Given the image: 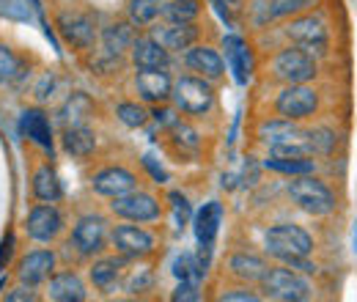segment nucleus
<instances>
[{
    "mask_svg": "<svg viewBox=\"0 0 357 302\" xmlns=\"http://www.w3.org/2000/svg\"><path fill=\"white\" fill-rule=\"evenodd\" d=\"M289 198L313 217H324L335 209V192L321 181L316 179L313 173L308 176H294V181L289 184Z\"/></svg>",
    "mask_w": 357,
    "mask_h": 302,
    "instance_id": "nucleus-1",
    "label": "nucleus"
},
{
    "mask_svg": "<svg viewBox=\"0 0 357 302\" xmlns=\"http://www.w3.org/2000/svg\"><path fill=\"white\" fill-rule=\"evenodd\" d=\"M264 248H267L269 256L280 261L300 259V256H311L313 236L300 225L280 222V225H272L264 234Z\"/></svg>",
    "mask_w": 357,
    "mask_h": 302,
    "instance_id": "nucleus-2",
    "label": "nucleus"
},
{
    "mask_svg": "<svg viewBox=\"0 0 357 302\" xmlns=\"http://www.w3.org/2000/svg\"><path fill=\"white\" fill-rule=\"evenodd\" d=\"M171 99H174L176 110H181V113L204 116L215 105V88H212V80H206V77L184 75L174 83V96Z\"/></svg>",
    "mask_w": 357,
    "mask_h": 302,
    "instance_id": "nucleus-3",
    "label": "nucleus"
},
{
    "mask_svg": "<svg viewBox=\"0 0 357 302\" xmlns=\"http://www.w3.org/2000/svg\"><path fill=\"white\" fill-rule=\"evenodd\" d=\"M261 289L267 292L269 300L283 302H303L311 297V283L291 266H269L267 275L261 278Z\"/></svg>",
    "mask_w": 357,
    "mask_h": 302,
    "instance_id": "nucleus-4",
    "label": "nucleus"
},
{
    "mask_svg": "<svg viewBox=\"0 0 357 302\" xmlns=\"http://www.w3.org/2000/svg\"><path fill=\"white\" fill-rule=\"evenodd\" d=\"M316 72H319L316 58L303 47H286L272 58V75L286 86L311 83L316 77Z\"/></svg>",
    "mask_w": 357,
    "mask_h": 302,
    "instance_id": "nucleus-5",
    "label": "nucleus"
},
{
    "mask_svg": "<svg viewBox=\"0 0 357 302\" xmlns=\"http://www.w3.org/2000/svg\"><path fill=\"white\" fill-rule=\"evenodd\" d=\"M275 110L283 119L303 121V119H308V116H313L319 110V91L311 88L308 83L286 86L278 93V99H275Z\"/></svg>",
    "mask_w": 357,
    "mask_h": 302,
    "instance_id": "nucleus-6",
    "label": "nucleus"
},
{
    "mask_svg": "<svg viewBox=\"0 0 357 302\" xmlns=\"http://www.w3.org/2000/svg\"><path fill=\"white\" fill-rule=\"evenodd\" d=\"M113 215L121 217V220H130V222H151V220H160L162 209H160V201L149 192H140V190H132V192H124L119 198H113L110 204Z\"/></svg>",
    "mask_w": 357,
    "mask_h": 302,
    "instance_id": "nucleus-7",
    "label": "nucleus"
},
{
    "mask_svg": "<svg viewBox=\"0 0 357 302\" xmlns=\"http://www.w3.org/2000/svg\"><path fill=\"white\" fill-rule=\"evenodd\" d=\"M72 245L80 256H96L107 245V220L102 215H86L72 231Z\"/></svg>",
    "mask_w": 357,
    "mask_h": 302,
    "instance_id": "nucleus-8",
    "label": "nucleus"
},
{
    "mask_svg": "<svg viewBox=\"0 0 357 302\" xmlns=\"http://www.w3.org/2000/svg\"><path fill=\"white\" fill-rule=\"evenodd\" d=\"M286 36L297 47L308 50V52H316V55H324L327 52V28L319 17L313 14H305V17H294L286 28Z\"/></svg>",
    "mask_w": 357,
    "mask_h": 302,
    "instance_id": "nucleus-9",
    "label": "nucleus"
},
{
    "mask_svg": "<svg viewBox=\"0 0 357 302\" xmlns=\"http://www.w3.org/2000/svg\"><path fill=\"white\" fill-rule=\"evenodd\" d=\"M55 28L61 31V36L77 50H91L96 42V25L89 14L80 11H61L55 20Z\"/></svg>",
    "mask_w": 357,
    "mask_h": 302,
    "instance_id": "nucleus-10",
    "label": "nucleus"
},
{
    "mask_svg": "<svg viewBox=\"0 0 357 302\" xmlns=\"http://www.w3.org/2000/svg\"><path fill=\"white\" fill-rule=\"evenodd\" d=\"M135 88L140 99L149 105H165L174 96V80L165 69H137Z\"/></svg>",
    "mask_w": 357,
    "mask_h": 302,
    "instance_id": "nucleus-11",
    "label": "nucleus"
},
{
    "mask_svg": "<svg viewBox=\"0 0 357 302\" xmlns=\"http://www.w3.org/2000/svg\"><path fill=\"white\" fill-rule=\"evenodd\" d=\"M259 137H261V143L269 146L272 151L286 149V146H294V143H308V132H303L297 127V121L283 119V116L280 119H272V121H261Z\"/></svg>",
    "mask_w": 357,
    "mask_h": 302,
    "instance_id": "nucleus-12",
    "label": "nucleus"
},
{
    "mask_svg": "<svg viewBox=\"0 0 357 302\" xmlns=\"http://www.w3.org/2000/svg\"><path fill=\"white\" fill-rule=\"evenodd\" d=\"M113 245L127 259H143L154 250V236L140 225H116Z\"/></svg>",
    "mask_w": 357,
    "mask_h": 302,
    "instance_id": "nucleus-13",
    "label": "nucleus"
},
{
    "mask_svg": "<svg viewBox=\"0 0 357 302\" xmlns=\"http://www.w3.org/2000/svg\"><path fill=\"white\" fill-rule=\"evenodd\" d=\"M61 228H63V217H61V212L52 204L33 206L28 220H25V231L36 242H52L61 234Z\"/></svg>",
    "mask_w": 357,
    "mask_h": 302,
    "instance_id": "nucleus-14",
    "label": "nucleus"
},
{
    "mask_svg": "<svg viewBox=\"0 0 357 302\" xmlns=\"http://www.w3.org/2000/svg\"><path fill=\"white\" fill-rule=\"evenodd\" d=\"M135 184H137L135 181V173H130L127 168H119V165L102 168V171L93 173V179H91L93 192H99L105 198H119L124 192H132Z\"/></svg>",
    "mask_w": 357,
    "mask_h": 302,
    "instance_id": "nucleus-15",
    "label": "nucleus"
},
{
    "mask_svg": "<svg viewBox=\"0 0 357 302\" xmlns=\"http://www.w3.org/2000/svg\"><path fill=\"white\" fill-rule=\"evenodd\" d=\"M52 272H55V253L52 250H33L20 261L17 278H20V283L36 289L39 283H47L52 278Z\"/></svg>",
    "mask_w": 357,
    "mask_h": 302,
    "instance_id": "nucleus-16",
    "label": "nucleus"
},
{
    "mask_svg": "<svg viewBox=\"0 0 357 302\" xmlns=\"http://www.w3.org/2000/svg\"><path fill=\"white\" fill-rule=\"evenodd\" d=\"M151 36L162 44L168 52L176 50H190L198 39V28L192 22H165V25H154Z\"/></svg>",
    "mask_w": 357,
    "mask_h": 302,
    "instance_id": "nucleus-17",
    "label": "nucleus"
},
{
    "mask_svg": "<svg viewBox=\"0 0 357 302\" xmlns=\"http://www.w3.org/2000/svg\"><path fill=\"white\" fill-rule=\"evenodd\" d=\"M47 294L55 302H83L89 297L86 283L77 272H52L47 280Z\"/></svg>",
    "mask_w": 357,
    "mask_h": 302,
    "instance_id": "nucleus-18",
    "label": "nucleus"
},
{
    "mask_svg": "<svg viewBox=\"0 0 357 302\" xmlns=\"http://www.w3.org/2000/svg\"><path fill=\"white\" fill-rule=\"evenodd\" d=\"M130 55H132V63L137 69H165L171 61V52L154 36H137Z\"/></svg>",
    "mask_w": 357,
    "mask_h": 302,
    "instance_id": "nucleus-19",
    "label": "nucleus"
},
{
    "mask_svg": "<svg viewBox=\"0 0 357 302\" xmlns=\"http://www.w3.org/2000/svg\"><path fill=\"white\" fill-rule=\"evenodd\" d=\"M184 63H187L192 72H198L201 77H206V80H220L225 75L223 58H220V52L212 50V47H190L187 55H184Z\"/></svg>",
    "mask_w": 357,
    "mask_h": 302,
    "instance_id": "nucleus-20",
    "label": "nucleus"
},
{
    "mask_svg": "<svg viewBox=\"0 0 357 302\" xmlns=\"http://www.w3.org/2000/svg\"><path fill=\"white\" fill-rule=\"evenodd\" d=\"M220 222H223V206L218 201L204 204V209L195 215V239H198L201 248H212L215 245Z\"/></svg>",
    "mask_w": 357,
    "mask_h": 302,
    "instance_id": "nucleus-21",
    "label": "nucleus"
},
{
    "mask_svg": "<svg viewBox=\"0 0 357 302\" xmlns=\"http://www.w3.org/2000/svg\"><path fill=\"white\" fill-rule=\"evenodd\" d=\"M223 50H225V61H228L236 83L245 86L248 77H250V50H248V44L242 42L239 36H225Z\"/></svg>",
    "mask_w": 357,
    "mask_h": 302,
    "instance_id": "nucleus-22",
    "label": "nucleus"
},
{
    "mask_svg": "<svg viewBox=\"0 0 357 302\" xmlns=\"http://www.w3.org/2000/svg\"><path fill=\"white\" fill-rule=\"evenodd\" d=\"M20 127H22V132H25V137H31L36 146H42V149H47V151H52V127H50V119H47L45 110H39V107L25 110Z\"/></svg>",
    "mask_w": 357,
    "mask_h": 302,
    "instance_id": "nucleus-23",
    "label": "nucleus"
},
{
    "mask_svg": "<svg viewBox=\"0 0 357 302\" xmlns=\"http://www.w3.org/2000/svg\"><path fill=\"white\" fill-rule=\"evenodd\" d=\"M264 168L283 176H308L316 173V163L311 160V154H272L264 160Z\"/></svg>",
    "mask_w": 357,
    "mask_h": 302,
    "instance_id": "nucleus-24",
    "label": "nucleus"
},
{
    "mask_svg": "<svg viewBox=\"0 0 357 302\" xmlns=\"http://www.w3.org/2000/svg\"><path fill=\"white\" fill-rule=\"evenodd\" d=\"M61 143H63V149H66L72 157L86 160V157H91V154H93V149H96V135H93V130H89L86 124H77V127H63Z\"/></svg>",
    "mask_w": 357,
    "mask_h": 302,
    "instance_id": "nucleus-25",
    "label": "nucleus"
},
{
    "mask_svg": "<svg viewBox=\"0 0 357 302\" xmlns=\"http://www.w3.org/2000/svg\"><path fill=\"white\" fill-rule=\"evenodd\" d=\"M135 39H137V33H135L132 22L130 25L127 22H116V25H107L102 31V44H105V52L107 55H124V52H130Z\"/></svg>",
    "mask_w": 357,
    "mask_h": 302,
    "instance_id": "nucleus-26",
    "label": "nucleus"
},
{
    "mask_svg": "<svg viewBox=\"0 0 357 302\" xmlns=\"http://www.w3.org/2000/svg\"><path fill=\"white\" fill-rule=\"evenodd\" d=\"M228 269L236 275V278H242V280H248V283H261V278L267 275V261L261 259V256H253V253H236V256H231L228 261Z\"/></svg>",
    "mask_w": 357,
    "mask_h": 302,
    "instance_id": "nucleus-27",
    "label": "nucleus"
},
{
    "mask_svg": "<svg viewBox=\"0 0 357 302\" xmlns=\"http://www.w3.org/2000/svg\"><path fill=\"white\" fill-rule=\"evenodd\" d=\"M61 181H58V173L52 165H39L33 173V195L42 201V204H55L61 198Z\"/></svg>",
    "mask_w": 357,
    "mask_h": 302,
    "instance_id": "nucleus-28",
    "label": "nucleus"
},
{
    "mask_svg": "<svg viewBox=\"0 0 357 302\" xmlns=\"http://www.w3.org/2000/svg\"><path fill=\"white\" fill-rule=\"evenodd\" d=\"M91 116H93V102L89 99V93H72L66 99V105L61 107V121L63 127H77V124H86Z\"/></svg>",
    "mask_w": 357,
    "mask_h": 302,
    "instance_id": "nucleus-29",
    "label": "nucleus"
},
{
    "mask_svg": "<svg viewBox=\"0 0 357 302\" xmlns=\"http://www.w3.org/2000/svg\"><path fill=\"white\" fill-rule=\"evenodd\" d=\"M165 8V0H130L127 3V14H130V22L137 28H146L151 25Z\"/></svg>",
    "mask_w": 357,
    "mask_h": 302,
    "instance_id": "nucleus-30",
    "label": "nucleus"
},
{
    "mask_svg": "<svg viewBox=\"0 0 357 302\" xmlns=\"http://www.w3.org/2000/svg\"><path fill=\"white\" fill-rule=\"evenodd\" d=\"M201 14V0H171L162 8V17L168 22H195Z\"/></svg>",
    "mask_w": 357,
    "mask_h": 302,
    "instance_id": "nucleus-31",
    "label": "nucleus"
},
{
    "mask_svg": "<svg viewBox=\"0 0 357 302\" xmlns=\"http://www.w3.org/2000/svg\"><path fill=\"white\" fill-rule=\"evenodd\" d=\"M119 272H121V261L102 259L91 266V280H93V286H96V289H110V286L116 283Z\"/></svg>",
    "mask_w": 357,
    "mask_h": 302,
    "instance_id": "nucleus-32",
    "label": "nucleus"
},
{
    "mask_svg": "<svg viewBox=\"0 0 357 302\" xmlns=\"http://www.w3.org/2000/svg\"><path fill=\"white\" fill-rule=\"evenodd\" d=\"M311 6L313 0H269L267 11L272 20H280V17H300Z\"/></svg>",
    "mask_w": 357,
    "mask_h": 302,
    "instance_id": "nucleus-33",
    "label": "nucleus"
},
{
    "mask_svg": "<svg viewBox=\"0 0 357 302\" xmlns=\"http://www.w3.org/2000/svg\"><path fill=\"white\" fill-rule=\"evenodd\" d=\"M204 272H206V264H201L192 253H181L174 261V275H176L178 280H198Z\"/></svg>",
    "mask_w": 357,
    "mask_h": 302,
    "instance_id": "nucleus-34",
    "label": "nucleus"
},
{
    "mask_svg": "<svg viewBox=\"0 0 357 302\" xmlns=\"http://www.w3.org/2000/svg\"><path fill=\"white\" fill-rule=\"evenodd\" d=\"M17 77H22V61L14 55V50L0 44V83H14Z\"/></svg>",
    "mask_w": 357,
    "mask_h": 302,
    "instance_id": "nucleus-35",
    "label": "nucleus"
},
{
    "mask_svg": "<svg viewBox=\"0 0 357 302\" xmlns=\"http://www.w3.org/2000/svg\"><path fill=\"white\" fill-rule=\"evenodd\" d=\"M116 116H119V121H121L124 127H132V130L143 127V124L149 121V113H146L137 102H121V105L116 107Z\"/></svg>",
    "mask_w": 357,
    "mask_h": 302,
    "instance_id": "nucleus-36",
    "label": "nucleus"
},
{
    "mask_svg": "<svg viewBox=\"0 0 357 302\" xmlns=\"http://www.w3.org/2000/svg\"><path fill=\"white\" fill-rule=\"evenodd\" d=\"M308 146H311L313 154H333V149H335V132L327 130V127L311 130L308 132Z\"/></svg>",
    "mask_w": 357,
    "mask_h": 302,
    "instance_id": "nucleus-37",
    "label": "nucleus"
},
{
    "mask_svg": "<svg viewBox=\"0 0 357 302\" xmlns=\"http://www.w3.org/2000/svg\"><path fill=\"white\" fill-rule=\"evenodd\" d=\"M174 300L176 302L201 300V294H198V283H195V280H178L176 292H174Z\"/></svg>",
    "mask_w": 357,
    "mask_h": 302,
    "instance_id": "nucleus-38",
    "label": "nucleus"
},
{
    "mask_svg": "<svg viewBox=\"0 0 357 302\" xmlns=\"http://www.w3.org/2000/svg\"><path fill=\"white\" fill-rule=\"evenodd\" d=\"M171 206H174V215H176V222L184 225L190 220V201L181 195V192H171Z\"/></svg>",
    "mask_w": 357,
    "mask_h": 302,
    "instance_id": "nucleus-39",
    "label": "nucleus"
},
{
    "mask_svg": "<svg viewBox=\"0 0 357 302\" xmlns=\"http://www.w3.org/2000/svg\"><path fill=\"white\" fill-rule=\"evenodd\" d=\"M174 135H176V143L187 146V149H198V135L190 130L187 124H178V121H174Z\"/></svg>",
    "mask_w": 357,
    "mask_h": 302,
    "instance_id": "nucleus-40",
    "label": "nucleus"
},
{
    "mask_svg": "<svg viewBox=\"0 0 357 302\" xmlns=\"http://www.w3.org/2000/svg\"><path fill=\"white\" fill-rule=\"evenodd\" d=\"M220 300L223 302H259L261 297H259L256 292H250V289H231V292H223V294H220Z\"/></svg>",
    "mask_w": 357,
    "mask_h": 302,
    "instance_id": "nucleus-41",
    "label": "nucleus"
},
{
    "mask_svg": "<svg viewBox=\"0 0 357 302\" xmlns=\"http://www.w3.org/2000/svg\"><path fill=\"white\" fill-rule=\"evenodd\" d=\"M6 300L8 302H33L36 300V294H33V286H20V289H14V292H8L6 294Z\"/></svg>",
    "mask_w": 357,
    "mask_h": 302,
    "instance_id": "nucleus-42",
    "label": "nucleus"
},
{
    "mask_svg": "<svg viewBox=\"0 0 357 302\" xmlns=\"http://www.w3.org/2000/svg\"><path fill=\"white\" fill-rule=\"evenodd\" d=\"M14 256V234H8L3 242H0V272L6 269V264Z\"/></svg>",
    "mask_w": 357,
    "mask_h": 302,
    "instance_id": "nucleus-43",
    "label": "nucleus"
},
{
    "mask_svg": "<svg viewBox=\"0 0 357 302\" xmlns=\"http://www.w3.org/2000/svg\"><path fill=\"white\" fill-rule=\"evenodd\" d=\"M143 163H146V168H151V173H154V179H157V181H168L165 171H162V168H157V165L151 163V157H143Z\"/></svg>",
    "mask_w": 357,
    "mask_h": 302,
    "instance_id": "nucleus-44",
    "label": "nucleus"
},
{
    "mask_svg": "<svg viewBox=\"0 0 357 302\" xmlns=\"http://www.w3.org/2000/svg\"><path fill=\"white\" fill-rule=\"evenodd\" d=\"M215 6H218V11H220V17L228 20V0H215Z\"/></svg>",
    "mask_w": 357,
    "mask_h": 302,
    "instance_id": "nucleus-45",
    "label": "nucleus"
},
{
    "mask_svg": "<svg viewBox=\"0 0 357 302\" xmlns=\"http://www.w3.org/2000/svg\"><path fill=\"white\" fill-rule=\"evenodd\" d=\"M352 248H355V253H357V222H355V231H352Z\"/></svg>",
    "mask_w": 357,
    "mask_h": 302,
    "instance_id": "nucleus-46",
    "label": "nucleus"
}]
</instances>
